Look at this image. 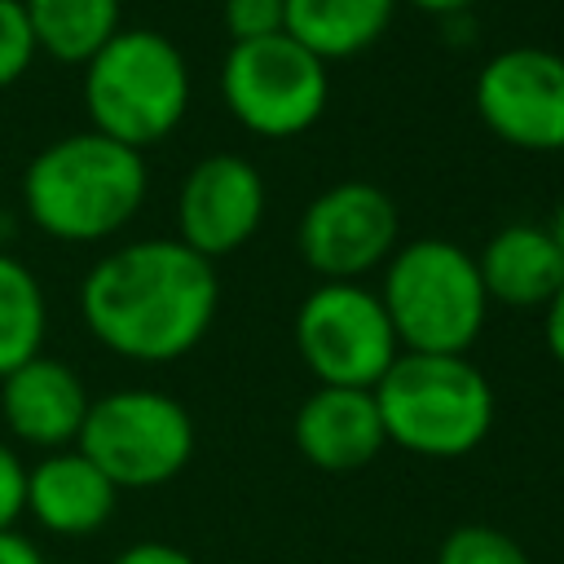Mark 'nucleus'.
<instances>
[{"mask_svg":"<svg viewBox=\"0 0 564 564\" xmlns=\"http://www.w3.org/2000/svg\"><path fill=\"white\" fill-rule=\"evenodd\" d=\"M216 264L181 238L123 242L79 286V313L93 339L128 361H176L194 352L216 322Z\"/></svg>","mask_w":564,"mask_h":564,"instance_id":"1","label":"nucleus"},{"mask_svg":"<svg viewBox=\"0 0 564 564\" xmlns=\"http://www.w3.org/2000/svg\"><path fill=\"white\" fill-rule=\"evenodd\" d=\"M141 150L84 128L48 141L22 176V207L31 225L57 242H101L119 234L145 203Z\"/></svg>","mask_w":564,"mask_h":564,"instance_id":"2","label":"nucleus"},{"mask_svg":"<svg viewBox=\"0 0 564 564\" xmlns=\"http://www.w3.org/2000/svg\"><path fill=\"white\" fill-rule=\"evenodd\" d=\"M370 392L388 445L419 458H463L494 427V388L467 352H401Z\"/></svg>","mask_w":564,"mask_h":564,"instance_id":"3","label":"nucleus"},{"mask_svg":"<svg viewBox=\"0 0 564 564\" xmlns=\"http://www.w3.org/2000/svg\"><path fill=\"white\" fill-rule=\"evenodd\" d=\"M379 300L401 352H467L489 317L476 256L449 238H414L383 264Z\"/></svg>","mask_w":564,"mask_h":564,"instance_id":"4","label":"nucleus"},{"mask_svg":"<svg viewBox=\"0 0 564 564\" xmlns=\"http://www.w3.org/2000/svg\"><path fill=\"white\" fill-rule=\"evenodd\" d=\"M84 110L97 132L132 150L172 137L189 110L185 53L150 26H123L84 66Z\"/></svg>","mask_w":564,"mask_h":564,"instance_id":"5","label":"nucleus"},{"mask_svg":"<svg viewBox=\"0 0 564 564\" xmlns=\"http://www.w3.org/2000/svg\"><path fill=\"white\" fill-rule=\"evenodd\" d=\"M75 445L115 489H154L181 476L194 458V419L159 388H115L93 397Z\"/></svg>","mask_w":564,"mask_h":564,"instance_id":"6","label":"nucleus"},{"mask_svg":"<svg viewBox=\"0 0 564 564\" xmlns=\"http://www.w3.org/2000/svg\"><path fill=\"white\" fill-rule=\"evenodd\" d=\"M220 97L229 115L264 141L308 132L330 101V66L286 31L229 44L220 66Z\"/></svg>","mask_w":564,"mask_h":564,"instance_id":"7","label":"nucleus"},{"mask_svg":"<svg viewBox=\"0 0 564 564\" xmlns=\"http://www.w3.org/2000/svg\"><path fill=\"white\" fill-rule=\"evenodd\" d=\"M295 352L317 383L375 388L401 357L379 291L366 282H317L295 308Z\"/></svg>","mask_w":564,"mask_h":564,"instance_id":"8","label":"nucleus"},{"mask_svg":"<svg viewBox=\"0 0 564 564\" xmlns=\"http://www.w3.org/2000/svg\"><path fill=\"white\" fill-rule=\"evenodd\" d=\"M397 203L370 181L326 185L300 216L295 247L322 282H361L397 251Z\"/></svg>","mask_w":564,"mask_h":564,"instance_id":"9","label":"nucleus"},{"mask_svg":"<svg viewBox=\"0 0 564 564\" xmlns=\"http://www.w3.org/2000/svg\"><path fill=\"white\" fill-rule=\"evenodd\" d=\"M480 123L516 150H564V53L516 44L476 75Z\"/></svg>","mask_w":564,"mask_h":564,"instance_id":"10","label":"nucleus"},{"mask_svg":"<svg viewBox=\"0 0 564 564\" xmlns=\"http://www.w3.org/2000/svg\"><path fill=\"white\" fill-rule=\"evenodd\" d=\"M264 176L242 154H207L198 159L176 189V238L203 260L234 256L247 247L264 220Z\"/></svg>","mask_w":564,"mask_h":564,"instance_id":"11","label":"nucleus"},{"mask_svg":"<svg viewBox=\"0 0 564 564\" xmlns=\"http://www.w3.org/2000/svg\"><path fill=\"white\" fill-rule=\"evenodd\" d=\"M88 388L79 370L62 357L35 352L18 370L0 379V419L13 441L35 449H70L79 441V427L88 419Z\"/></svg>","mask_w":564,"mask_h":564,"instance_id":"12","label":"nucleus"},{"mask_svg":"<svg viewBox=\"0 0 564 564\" xmlns=\"http://www.w3.org/2000/svg\"><path fill=\"white\" fill-rule=\"evenodd\" d=\"M291 441L322 471H357L383 454L388 432L370 388L317 383L291 419Z\"/></svg>","mask_w":564,"mask_h":564,"instance_id":"13","label":"nucleus"},{"mask_svg":"<svg viewBox=\"0 0 564 564\" xmlns=\"http://www.w3.org/2000/svg\"><path fill=\"white\" fill-rule=\"evenodd\" d=\"M119 489L110 476L79 449H53L35 467H26V516L57 538H84L97 533L115 516Z\"/></svg>","mask_w":564,"mask_h":564,"instance_id":"14","label":"nucleus"},{"mask_svg":"<svg viewBox=\"0 0 564 564\" xmlns=\"http://www.w3.org/2000/svg\"><path fill=\"white\" fill-rule=\"evenodd\" d=\"M489 304L507 308H546L564 286V251L546 225L516 220L502 225L476 256Z\"/></svg>","mask_w":564,"mask_h":564,"instance_id":"15","label":"nucleus"},{"mask_svg":"<svg viewBox=\"0 0 564 564\" xmlns=\"http://www.w3.org/2000/svg\"><path fill=\"white\" fill-rule=\"evenodd\" d=\"M401 0H286V35L326 66L366 53L392 22Z\"/></svg>","mask_w":564,"mask_h":564,"instance_id":"16","label":"nucleus"},{"mask_svg":"<svg viewBox=\"0 0 564 564\" xmlns=\"http://www.w3.org/2000/svg\"><path fill=\"white\" fill-rule=\"evenodd\" d=\"M35 48L62 66H88L119 31L123 0H22Z\"/></svg>","mask_w":564,"mask_h":564,"instance_id":"17","label":"nucleus"},{"mask_svg":"<svg viewBox=\"0 0 564 564\" xmlns=\"http://www.w3.org/2000/svg\"><path fill=\"white\" fill-rule=\"evenodd\" d=\"M48 330V304L40 278L18 260L0 251V379L31 361Z\"/></svg>","mask_w":564,"mask_h":564,"instance_id":"18","label":"nucleus"},{"mask_svg":"<svg viewBox=\"0 0 564 564\" xmlns=\"http://www.w3.org/2000/svg\"><path fill=\"white\" fill-rule=\"evenodd\" d=\"M436 564H533V560L524 555V546L511 533H502L494 524H458L441 542Z\"/></svg>","mask_w":564,"mask_h":564,"instance_id":"19","label":"nucleus"},{"mask_svg":"<svg viewBox=\"0 0 564 564\" xmlns=\"http://www.w3.org/2000/svg\"><path fill=\"white\" fill-rule=\"evenodd\" d=\"M40 57L22 0H0V88L18 84Z\"/></svg>","mask_w":564,"mask_h":564,"instance_id":"20","label":"nucleus"},{"mask_svg":"<svg viewBox=\"0 0 564 564\" xmlns=\"http://www.w3.org/2000/svg\"><path fill=\"white\" fill-rule=\"evenodd\" d=\"M225 31L234 44L286 31V0H225Z\"/></svg>","mask_w":564,"mask_h":564,"instance_id":"21","label":"nucleus"},{"mask_svg":"<svg viewBox=\"0 0 564 564\" xmlns=\"http://www.w3.org/2000/svg\"><path fill=\"white\" fill-rule=\"evenodd\" d=\"M26 507V467L9 441H0V529H13Z\"/></svg>","mask_w":564,"mask_h":564,"instance_id":"22","label":"nucleus"},{"mask_svg":"<svg viewBox=\"0 0 564 564\" xmlns=\"http://www.w3.org/2000/svg\"><path fill=\"white\" fill-rule=\"evenodd\" d=\"M110 564H198V560L189 551L172 546V542H132Z\"/></svg>","mask_w":564,"mask_h":564,"instance_id":"23","label":"nucleus"},{"mask_svg":"<svg viewBox=\"0 0 564 564\" xmlns=\"http://www.w3.org/2000/svg\"><path fill=\"white\" fill-rule=\"evenodd\" d=\"M0 564H48V560H44V551L26 533L0 529Z\"/></svg>","mask_w":564,"mask_h":564,"instance_id":"24","label":"nucleus"},{"mask_svg":"<svg viewBox=\"0 0 564 564\" xmlns=\"http://www.w3.org/2000/svg\"><path fill=\"white\" fill-rule=\"evenodd\" d=\"M542 313H546V348H551V357H555L560 370H564V286H560V295H555Z\"/></svg>","mask_w":564,"mask_h":564,"instance_id":"25","label":"nucleus"},{"mask_svg":"<svg viewBox=\"0 0 564 564\" xmlns=\"http://www.w3.org/2000/svg\"><path fill=\"white\" fill-rule=\"evenodd\" d=\"M410 9H419V13H436V18H445V13H463L471 0H405Z\"/></svg>","mask_w":564,"mask_h":564,"instance_id":"26","label":"nucleus"},{"mask_svg":"<svg viewBox=\"0 0 564 564\" xmlns=\"http://www.w3.org/2000/svg\"><path fill=\"white\" fill-rule=\"evenodd\" d=\"M546 229H551V238H555V247L564 251V198H560V207H555V216H551V225H546Z\"/></svg>","mask_w":564,"mask_h":564,"instance_id":"27","label":"nucleus"}]
</instances>
